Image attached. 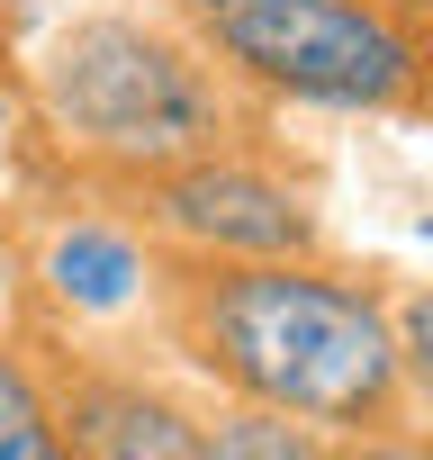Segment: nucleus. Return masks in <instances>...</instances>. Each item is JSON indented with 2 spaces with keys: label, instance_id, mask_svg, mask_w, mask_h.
Listing matches in <instances>:
<instances>
[{
  "label": "nucleus",
  "instance_id": "f257e3e1",
  "mask_svg": "<svg viewBox=\"0 0 433 460\" xmlns=\"http://www.w3.org/2000/svg\"><path fill=\"white\" fill-rule=\"evenodd\" d=\"M154 343L208 397L280 406L343 451H424L397 298L343 253H163Z\"/></svg>",
  "mask_w": 433,
  "mask_h": 460
},
{
  "label": "nucleus",
  "instance_id": "f03ea898",
  "mask_svg": "<svg viewBox=\"0 0 433 460\" xmlns=\"http://www.w3.org/2000/svg\"><path fill=\"white\" fill-rule=\"evenodd\" d=\"M28 100L73 190H118L226 145H280L289 109L226 73L199 19L163 0H82L28 55Z\"/></svg>",
  "mask_w": 433,
  "mask_h": 460
},
{
  "label": "nucleus",
  "instance_id": "7ed1b4c3",
  "mask_svg": "<svg viewBox=\"0 0 433 460\" xmlns=\"http://www.w3.org/2000/svg\"><path fill=\"white\" fill-rule=\"evenodd\" d=\"M199 28L235 82L289 118L433 127V28L379 0H235Z\"/></svg>",
  "mask_w": 433,
  "mask_h": 460
},
{
  "label": "nucleus",
  "instance_id": "20e7f679",
  "mask_svg": "<svg viewBox=\"0 0 433 460\" xmlns=\"http://www.w3.org/2000/svg\"><path fill=\"white\" fill-rule=\"evenodd\" d=\"M109 208H127L163 253H334L325 235V190L307 163H289L280 145H226L118 190H91Z\"/></svg>",
  "mask_w": 433,
  "mask_h": 460
},
{
  "label": "nucleus",
  "instance_id": "39448f33",
  "mask_svg": "<svg viewBox=\"0 0 433 460\" xmlns=\"http://www.w3.org/2000/svg\"><path fill=\"white\" fill-rule=\"evenodd\" d=\"M46 379H55V415H64V451L73 460H208V388L154 352V343H100V334H64L19 298Z\"/></svg>",
  "mask_w": 433,
  "mask_h": 460
},
{
  "label": "nucleus",
  "instance_id": "423d86ee",
  "mask_svg": "<svg viewBox=\"0 0 433 460\" xmlns=\"http://www.w3.org/2000/svg\"><path fill=\"white\" fill-rule=\"evenodd\" d=\"M19 298L64 325V334H100V343H154V307H163V244L145 226L91 190L64 181V199L37 217V235L19 244ZM163 352V343H154Z\"/></svg>",
  "mask_w": 433,
  "mask_h": 460
},
{
  "label": "nucleus",
  "instance_id": "0eeeda50",
  "mask_svg": "<svg viewBox=\"0 0 433 460\" xmlns=\"http://www.w3.org/2000/svg\"><path fill=\"white\" fill-rule=\"evenodd\" d=\"M0 460H73L64 451V415H55V379L46 352L28 334V316H0Z\"/></svg>",
  "mask_w": 433,
  "mask_h": 460
},
{
  "label": "nucleus",
  "instance_id": "6e6552de",
  "mask_svg": "<svg viewBox=\"0 0 433 460\" xmlns=\"http://www.w3.org/2000/svg\"><path fill=\"white\" fill-rule=\"evenodd\" d=\"M343 442L280 415V406H244V397H208V460H334Z\"/></svg>",
  "mask_w": 433,
  "mask_h": 460
},
{
  "label": "nucleus",
  "instance_id": "1a4fd4ad",
  "mask_svg": "<svg viewBox=\"0 0 433 460\" xmlns=\"http://www.w3.org/2000/svg\"><path fill=\"white\" fill-rule=\"evenodd\" d=\"M397 343H406V397H415V433L433 451V280H415L397 298Z\"/></svg>",
  "mask_w": 433,
  "mask_h": 460
},
{
  "label": "nucleus",
  "instance_id": "9d476101",
  "mask_svg": "<svg viewBox=\"0 0 433 460\" xmlns=\"http://www.w3.org/2000/svg\"><path fill=\"white\" fill-rule=\"evenodd\" d=\"M163 10H181V19H216V10H235V0H163Z\"/></svg>",
  "mask_w": 433,
  "mask_h": 460
},
{
  "label": "nucleus",
  "instance_id": "9b49d317",
  "mask_svg": "<svg viewBox=\"0 0 433 460\" xmlns=\"http://www.w3.org/2000/svg\"><path fill=\"white\" fill-rule=\"evenodd\" d=\"M379 10H397V19H415V28H433V0H379Z\"/></svg>",
  "mask_w": 433,
  "mask_h": 460
}]
</instances>
